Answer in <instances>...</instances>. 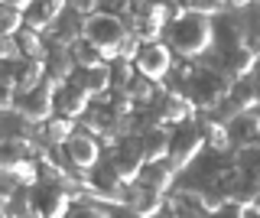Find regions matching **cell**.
<instances>
[{"instance_id": "cell-13", "label": "cell", "mask_w": 260, "mask_h": 218, "mask_svg": "<svg viewBox=\"0 0 260 218\" xmlns=\"http://www.w3.org/2000/svg\"><path fill=\"white\" fill-rule=\"evenodd\" d=\"M179 173V169L173 166V160H146L143 169H140V176H137V182H143V185H150V189H156V192H169L173 189V176Z\"/></svg>"}, {"instance_id": "cell-12", "label": "cell", "mask_w": 260, "mask_h": 218, "mask_svg": "<svg viewBox=\"0 0 260 218\" xmlns=\"http://www.w3.org/2000/svg\"><path fill=\"white\" fill-rule=\"evenodd\" d=\"M69 82H75L81 85L91 98H98V95H104V91H111L114 88V78H111V62H104V66H91V69H75L69 75Z\"/></svg>"}, {"instance_id": "cell-16", "label": "cell", "mask_w": 260, "mask_h": 218, "mask_svg": "<svg viewBox=\"0 0 260 218\" xmlns=\"http://www.w3.org/2000/svg\"><path fill=\"white\" fill-rule=\"evenodd\" d=\"M69 52H72V59H75V66H81V69H91V66H104L108 62V55H104V49L98 43H91L85 33H81L75 43L69 46Z\"/></svg>"}, {"instance_id": "cell-21", "label": "cell", "mask_w": 260, "mask_h": 218, "mask_svg": "<svg viewBox=\"0 0 260 218\" xmlns=\"http://www.w3.org/2000/svg\"><path fill=\"white\" fill-rule=\"evenodd\" d=\"M179 7L189 13H205V17H215V13H221L224 7L215 4V0H179Z\"/></svg>"}, {"instance_id": "cell-18", "label": "cell", "mask_w": 260, "mask_h": 218, "mask_svg": "<svg viewBox=\"0 0 260 218\" xmlns=\"http://www.w3.org/2000/svg\"><path fill=\"white\" fill-rule=\"evenodd\" d=\"M0 212L7 218H16V215H36V205H32V196L26 192V185L23 189H16L13 196L0 199Z\"/></svg>"}, {"instance_id": "cell-9", "label": "cell", "mask_w": 260, "mask_h": 218, "mask_svg": "<svg viewBox=\"0 0 260 218\" xmlns=\"http://www.w3.org/2000/svg\"><path fill=\"white\" fill-rule=\"evenodd\" d=\"M4 78H10L16 85V91H26V88L39 85L46 78V62L43 59H29V55L4 59Z\"/></svg>"}, {"instance_id": "cell-1", "label": "cell", "mask_w": 260, "mask_h": 218, "mask_svg": "<svg viewBox=\"0 0 260 218\" xmlns=\"http://www.w3.org/2000/svg\"><path fill=\"white\" fill-rule=\"evenodd\" d=\"M162 39L173 46L176 55L182 59H199L202 52H208L215 46V20L205 13H189L182 10L179 17H173L162 29Z\"/></svg>"}, {"instance_id": "cell-24", "label": "cell", "mask_w": 260, "mask_h": 218, "mask_svg": "<svg viewBox=\"0 0 260 218\" xmlns=\"http://www.w3.org/2000/svg\"><path fill=\"white\" fill-rule=\"evenodd\" d=\"M0 4H10V7H20V10H26L29 0H0Z\"/></svg>"}, {"instance_id": "cell-4", "label": "cell", "mask_w": 260, "mask_h": 218, "mask_svg": "<svg viewBox=\"0 0 260 218\" xmlns=\"http://www.w3.org/2000/svg\"><path fill=\"white\" fill-rule=\"evenodd\" d=\"M228 88H231V82L221 75V72H211V69H199L195 75L189 78V88H185V95L192 98V104L199 111H215L218 104L224 101Z\"/></svg>"}, {"instance_id": "cell-6", "label": "cell", "mask_w": 260, "mask_h": 218, "mask_svg": "<svg viewBox=\"0 0 260 218\" xmlns=\"http://www.w3.org/2000/svg\"><path fill=\"white\" fill-rule=\"evenodd\" d=\"M134 62H137V72L162 82V78L169 75V69H173V46H169L166 39H146Z\"/></svg>"}, {"instance_id": "cell-23", "label": "cell", "mask_w": 260, "mask_h": 218, "mask_svg": "<svg viewBox=\"0 0 260 218\" xmlns=\"http://www.w3.org/2000/svg\"><path fill=\"white\" fill-rule=\"evenodd\" d=\"M250 4H254V0H228V7H234V10H247Z\"/></svg>"}, {"instance_id": "cell-8", "label": "cell", "mask_w": 260, "mask_h": 218, "mask_svg": "<svg viewBox=\"0 0 260 218\" xmlns=\"http://www.w3.org/2000/svg\"><path fill=\"white\" fill-rule=\"evenodd\" d=\"M32 205H36V215H69V202H72V192H65L59 182H36L32 185Z\"/></svg>"}, {"instance_id": "cell-2", "label": "cell", "mask_w": 260, "mask_h": 218, "mask_svg": "<svg viewBox=\"0 0 260 218\" xmlns=\"http://www.w3.org/2000/svg\"><path fill=\"white\" fill-rule=\"evenodd\" d=\"M85 36L98 43L104 49L108 59H117L120 49H124L127 36H130V26L124 17H114V13H91V17H85Z\"/></svg>"}, {"instance_id": "cell-17", "label": "cell", "mask_w": 260, "mask_h": 218, "mask_svg": "<svg viewBox=\"0 0 260 218\" xmlns=\"http://www.w3.org/2000/svg\"><path fill=\"white\" fill-rule=\"evenodd\" d=\"M78 131V124H75V117H49L46 124H43V137H46V143H65L72 134Z\"/></svg>"}, {"instance_id": "cell-7", "label": "cell", "mask_w": 260, "mask_h": 218, "mask_svg": "<svg viewBox=\"0 0 260 218\" xmlns=\"http://www.w3.org/2000/svg\"><path fill=\"white\" fill-rule=\"evenodd\" d=\"M65 150H69V160H72V166H75V169H91L98 160H101L98 134H91L88 127H78V131L65 140Z\"/></svg>"}, {"instance_id": "cell-5", "label": "cell", "mask_w": 260, "mask_h": 218, "mask_svg": "<svg viewBox=\"0 0 260 218\" xmlns=\"http://www.w3.org/2000/svg\"><path fill=\"white\" fill-rule=\"evenodd\" d=\"M55 85H59V82L43 78L39 85H32V88H26V91H20V98H16V108H13V111H20L26 120L46 124V120L52 117V111H55Z\"/></svg>"}, {"instance_id": "cell-15", "label": "cell", "mask_w": 260, "mask_h": 218, "mask_svg": "<svg viewBox=\"0 0 260 218\" xmlns=\"http://www.w3.org/2000/svg\"><path fill=\"white\" fill-rule=\"evenodd\" d=\"M169 137H173V131H166L162 124H153L146 131H140L146 160H166L169 157Z\"/></svg>"}, {"instance_id": "cell-11", "label": "cell", "mask_w": 260, "mask_h": 218, "mask_svg": "<svg viewBox=\"0 0 260 218\" xmlns=\"http://www.w3.org/2000/svg\"><path fill=\"white\" fill-rule=\"evenodd\" d=\"M65 7H69V0H29L26 10H23V26L36 29V33H46Z\"/></svg>"}, {"instance_id": "cell-10", "label": "cell", "mask_w": 260, "mask_h": 218, "mask_svg": "<svg viewBox=\"0 0 260 218\" xmlns=\"http://www.w3.org/2000/svg\"><path fill=\"white\" fill-rule=\"evenodd\" d=\"M91 108V95L75 82H59L55 85V111L65 117H85V111Z\"/></svg>"}, {"instance_id": "cell-26", "label": "cell", "mask_w": 260, "mask_h": 218, "mask_svg": "<svg viewBox=\"0 0 260 218\" xmlns=\"http://www.w3.org/2000/svg\"><path fill=\"white\" fill-rule=\"evenodd\" d=\"M257 208H260V199H257Z\"/></svg>"}, {"instance_id": "cell-14", "label": "cell", "mask_w": 260, "mask_h": 218, "mask_svg": "<svg viewBox=\"0 0 260 218\" xmlns=\"http://www.w3.org/2000/svg\"><path fill=\"white\" fill-rule=\"evenodd\" d=\"M159 104V114L166 124H182V120H195V104L189 95H179V91H166L162 98L156 101Z\"/></svg>"}, {"instance_id": "cell-3", "label": "cell", "mask_w": 260, "mask_h": 218, "mask_svg": "<svg viewBox=\"0 0 260 218\" xmlns=\"http://www.w3.org/2000/svg\"><path fill=\"white\" fill-rule=\"evenodd\" d=\"M205 143H208V131L202 124H195V120L176 124L173 137H169V160H173V166L176 169H189L195 160L202 157Z\"/></svg>"}, {"instance_id": "cell-22", "label": "cell", "mask_w": 260, "mask_h": 218, "mask_svg": "<svg viewBox=\"0 0 260 218\" xmlns=\"http://www.w3.org/2000/svg\"><path fill=\"white\" fill-rule=\"evenodd\" d=\"M0 55H4V59H20V55H23L20 36H16V33H4V36H0Z\"/></svg>"}, {"instance_id": "cell-20", "label": "cell", "mask_w": 260, "mask_h": 218, "mask_svg": "<svg viewBox=\"0 0 260 218\" xmlns=\"http://www.w3.org/2000/svg\"><path fill=\"white\" fill-rule=\"evenodd\" d=\"M20 29H23V10L0 4V33H20Z\"/></svg>"}, {"instance_id": "cell-25", "label": "cell", "mask_w": 260, "mask_h": 218, "mask_svg": "<svg viewBox=\"0 0 260 218\" xmlns=\"http://www.w3.org/2000/svg\"><path fill=\"white\" fill-rule=\"evenodd\" d=\"M215 4H221V7H228V0H215Z\"/></svg>"}, {"instance_id": "cell-19", "label": "cell", "mask_w": 260, "mask_h": 218, "mask_svg": "<svg viewBox=\"0 0 260 218\" xmlns=\"http://www.w3.org/2000/svg\"><path fill=\"white\" fill-rule=\"evenodd\" d=\"M137 75V62L127 59V55H117V59L111 62V78H114V88H120V91H127L130 82H134Z\"/></svg>"}]
</instances>
